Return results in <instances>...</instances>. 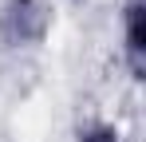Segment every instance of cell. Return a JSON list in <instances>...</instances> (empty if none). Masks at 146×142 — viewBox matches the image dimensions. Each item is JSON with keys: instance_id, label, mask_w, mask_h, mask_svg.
<instances>
[{"instance_id": "2", "label": "cell", "mask_w": 146, "mask_h": 142, "mask_svg": "<svg viewBox=\"0 0 146 142\" xmlns=\"http://www.w3.org/2000/svg\"><path fill=\"white\" fill-rule=\"evenodd\" d=\"M122 63L130 71V79L146 75V0H126L122 4Z\"/></svg>"}, {"instance_id": "4", "label": "cell", "mask_w": 146, "mask_h": 142, "mask_svg": "<svg viewBox=\"0 0 146 142\" xmlns=\"http://www.w3.org/2000/svg\"><path fill=\"white\" fill-rule=\"evenodd\" d=\"M67 4H79V0H67Z\"/></svg>"}, {"instance_id": "3", "label": "cell", "mask_w": 146, "mask_h": 142, "mask_svg": "<svg viewBox=\"0 0 146 142\" xmlns=\"http://www.w3.org/2000/svg\"><path fill=\"white\" fill-rule=\"evenodd\" d=\"M75 142H126V138H122V130L115 126V122L91 118V122H83V126L75 130Z\"/></svg>"}, {"instance_id": "1", "label": "cell", "mask_w": 146, "mask_h": 142, "mask_svg": "<svg viewBox=\"0 0 146 142\" xmlns=\"http://www.w3.org/2000/svg\"><path fill=\"white\" fill-rule=\"evenodd\" d=\"M55 28V12L48 0H0V47L28 51L40 47Z\"/></svg>"}]
</instances>
